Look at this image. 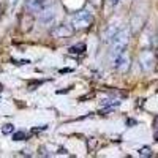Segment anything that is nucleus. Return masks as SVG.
<instances>
[{"mask_svg":"<svg viewBox=\"0 0 158 158\" xmlns=\"http://www.w3.org/2000/svg\"><path fill=\"white\" fill-rule=\"evenodd\" d=\"M128 41H130V30L128 29L118 30L117 35L112 38V46H111V57H112V60L115 57H118L125 51Z\"/></svg>","mask_w":158,"mask_h":158,"instance_id":"obj_1","label":"nucleus"},{"mask_svg":"<svg viewBox=\"0 0 158 158\" xmlns=\"http://www.w3.org/2000/svg\"><path fill=\"white\" fill-rule=\"evenodd\" d=\"M92 22H94V16H92V13L87 11V10H81V11H77L76 15L73 16L71 19V24H73V27L77 30H82V29H87L92 25Z\"/></svg>","mask_w":158,"mask_h":158,"instance_id":"obj_2","label":"nucleus"},{"mask_svg":"<svg viewBox=\"0 0 158 158\" xmlns=\"http://www.w3.org/2000/svg\"><path fill=\"white\" fill-rule=\"evenodd\" d=\"M139 62H141V68L144 71H149L155 67V54L152 51L146 49V51H142L141 52V56H139Z\"/></svg>","mask_w":158,"mask_h":158,"instance_id":"obj_3","label":"nucleus"},{"mask_svg":"<svg viewBox=\"0 0 158 158\" xmlns=\"http://www.w3.org/2000/svg\"><path fill=\"white\" fill-rule=\"evenodd\" d=\"M74 27L73 25H67V24H62V25H57L56 29L51 30V35L56 36V38H67V36H71L74 33Z\"/></svg>","mask_w":158,"mask_h":158,"instance_id":"obj_4","label":"nucleus"},{"mask_svg":"<svg viewBox=\"0 0 158 158\" xmlns=\"http://www.w3.org/2000/svg\"><path fill=\"white\" fill-rule=\"evenodd\" d=\"M114 63V67L118 70V71H127L128 67H130V59H128V54H127V51H123L118 57H115L112 60Z\"/></svg>","mask_w":158,"mask_h":158,"instance_id":"obj_5","label":"nucleus"},{"mask_svg":"<svg viewBox=\"0 0 158 158\" xmlns=\"http://www.w3.org/2000/svg\"><path fill=\"white\" fill-rule=\"evenodd\" d=\"M25 6L30 13H41L46 8V0H27Z\"/></svg>","mask_w":158,"mask_h":158,"instance_id":"obj_6","label":"nucleus"},{"mask_svg":"<svg viewBox=\"0 0 158 158\" xmlns=\"http://www.w3.org/2000/svg\"><path fill=\"white\" fill-rule=\"evenodd\" d=\"M117 32H118V29H117V24L115 22H112L109 27H108V30L104 32V36H103V40L104 41H111V40L117 35Z\"/></svg>","mask_w":158,"mask_h":158,"instance_id":"obj_7","label":"nucleus"},{"mask_svg":"<svg viewBox=\"0 0 158 158\" xmlns=\"http://www.w3.org/2000/svg\"><path fill=\"white\" fill-rule=\"evenodd\" d=\"M68 52H70V54H73V56L84 54V52H85V44H84V43H81V44H74V46H71V48L68 49Z\"/></svg>","mask_w":158,"mask_h":158,"instance_id":"obj_8","label":"nucleus"},{"mask_svg":"<svg viewBox=\"0 0 158 158\" xmlns=\"http://www.w3.org/2000/svg\"><path fill=\"white\" fill-rule=\"evenodd\" d=\"M52 19H54V13H52V10L44 8V10L41 11V21H43L44 24H49Z\"/></svg>","mask_w":158,"mask_h":158,"instance_id":"obj_9","label":"nucleus"},{"mask_svg":"<svg viewBox=\"0 0 158 158\" xmlns=\"http://www.w3.org/2000/svg\"><path fill=\"white\" fill-rule=\"evenodd\" d=\"M27 133L25 131H13V141H25Z\"/></svg>","mask_w":158,"mask_h":158,"instance_id":"obj_10","label":"nucleus"},{"mask_svg":"<svg viewBox=\"0 0 158 158\" xmlns=\"http://www.w3.org/2000/svg\"><path fill=\"white\" fill-rule=\"evenodd\" d=\"M138 153H139V156H144V158H150L152 156V149L150 147H141L139 150H138Z\"/></svg>","mask_w":158,"mask_h":158,"instance_id":"obj_11","label":"nucleus"},{"mask_svg":"<svg viewBox=\"0 0 158 158\" xmlns=\"http://www.w3.org/2000/svg\"><path fill=\"white\" fill-rule=\"evenodd\" d=\"M13 131H15V125L13 123H5L2 127V133L3 135H10V133H13Z\"/></svg>","mask_w":158,"mask_h":158,"instance_id":"obj_12","label":"nucleus"},{"mask_svg":"<svg viewBox=\"0 0 158 158\" xmlns=\"http://www.w3.org/2000/svg\"><path fill=\"white\" fill-rule=\"evenodd\" d=\"M153 136H155V139L158 141V118L155 120V127H153Z\"/></svg>","mask_w":158,"mask_h":158,"instance_id":"obj_13","label":"nucleus"},{"mask_svg":"<svg viewBox=\"0 0 158 158\" xmlns=\"http://www.w3.org/2000/svg\"><path fill=\"white\" fill-rule=\"evenodd\" d=\"M106 2H108V5H109V6H114V5H117V3H118V0H106Z\"/></svg>","mask_w":158,"mask_h":158,"instance_id":"obj_14","label":"nucleus"}]
</instances>
